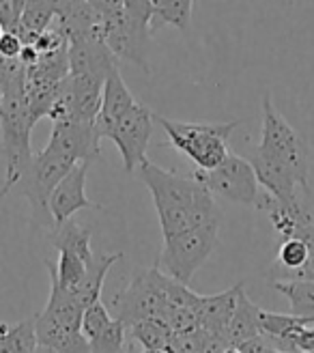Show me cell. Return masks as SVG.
<instances>
[{
	"instance_id": "6da1fadb",
	"label": "cell",
	"mask_w": 314,
	"mask_h": 353,
	"mask_svg": "<svg viewBox=\"0 0 314 353\" xmlns=\"http://www.w3.org/2000/svg\"><path fill=\"white\" fill-rule=\"evenodd\" d=\"M136 172L151 192L164 237L220 222L222 216L216 196L194 179V174L174 172L149 160L138 166Z\"/></svg>"
},
{
	"instance_id": "7a4b0ae2",
	"label": "cell",
	"mask_w": 314,
	"mask_h": 353,
	"mask_svg": "<svg viewBox=\"0 0 314 353\" xmlns=\"http://www.w3.org/2000/svg\"><path fill=\"white\" fill-rule=\"evenodd\" d=\"M34 123L37 121L26 97L24 63L0 57V147L5 157V183L0 196H7L32 162L30 132Z\"/></svg>"
},
{
	"instance_id": "3957f363",
	"label": "cell",
	"mask_w": 314,
	"mask_h": 353,
	"mask_svg": "<svg viewBox=\"0 0 314 353\" xmlns=\"http://www.w3.org/2000/svg\"><path fill=\"white\" fill-rule=\"evenodd\" d=\"M166 132L170 145L183 153L198 170H211L229 157L231 134L239 128V121L229 123H187L153 114Z\"/></svg>"
},
{
	"instance_id": "277c9868",
	"label": "cell",
	"mask_w": 314,
	"mask_h": 353,
	"mask_svg": "<svg viewBox=\"0 0 314 353\" xmlns=\"http://www.w3.org/2000/svg\"><path fill=\"white\" fill-rule=\"evenodd\" d=\"M269 160L284 166L304 192H310V149L304 136L278 112L267 93L263 97V130H260V145L256 147Z\"/></svg>"
},
{
	"instance_id": "5b68a950",
	"label": "cell",
	"mask_w": 314,
	"mask_h": 353,
	"mask_svg": "<svg viewBox=\"0 0 314 353\" xmlns=\"http://www.w3.org/2000/svg\"><path fill=\"white\" fill-rule=\"evenodd\" d=\"M218 228L220 222H211L172 237H164L162 252L155 265L170 278L187 285L200 265L211 256L218 243Z\"/></svg>"
},
{
	"instance_id": "8992f818",
	"label": "cell",
	"mask_w": 314,
	"mask_h": 353,
	"mask_svg": "<svg viewBox=\"0 0 314 353\" xmlns=\"http://www.w3.org/2000/svg\"><path fill=\"white\" fill-rule=\"evenodd\" d=\"M166 282L168 274L160 268L138 270L129 285L112 297V308L116 319L132 327L143 319H164L166 321Z\"/></svg>"
},
{
	"instance_id": "52a82bcc",
	"label": "cell",
	"mask_w": 314,
	"mask_h": 353,
	"mask_svg": "<svg viewBox=\"0 0 314 353\" xmlns=\"http://www.w3.org/2000/svg\"><path fill=\"white\" fill-rule=\"evenodd\" d=\"M194 179L200 181L213 196L239 205H258L260 183L248 157L229 153V157L211 170H194Z\"/></svg>"
},
{
	"instance_id": "ba28073f",
	"label": "cell",
	"mask_w": 314,
	"mask_h": 353,
	"mask_svg": "<svg viewBox=\"0 0 314 353\" xmlns=\"http://www.w3.org/2000/svg\"><path fill=\"white\" fill-rule=\"evenodd\" d=\"M153 114L155 112H151L149 105L136 101L106 134V138L116 145L121 160H123V168L129 174L136 172V168L147 160L149 140L155 125Z\"/></svg>"
},
{
	"instance_id": "9c48e42d",
	"label": "cell",
	"mask_w": 314,
	"mask_h": 353,
	"mask_svg": "<svg viewBox=\"0 0 314 353\" xmlns=\"http://www.w3.org/2000/svg\"><path fill=\"white\" fill-rule=\"evenodd\" d=\"M89 166L91 162L76 164L52 190L48 199V209L54 224L74 218V214L82 209H101V205L86 196V172H89Z\"/></svg>"
},
{
	"instance_id": "30bf717a",
	"label": "cell",
	"mask_w": 314,
	"mask_h": 353,
	"mask_svg": "<svg viewBox=\"0 0 314 353\" xmlns=\"http://www.w3.org/2000/svg\"><path fill=\"white\" fill-rule=\"evenodd\" d=\"M118 59L103 39L97 37H69V74H89L106 80L114 69H118Z\"/></svg>"
},
{
	"instance_id": "8fae6325",
	"label": "cell",
	"mask_w": 314,
	"mask_h": 353,
	"mask_svg": "<svg viewBox=\"0 0 314 353\" xmlns=\"http://www.w3.org/2000/svg\"><path fill=\"white\" fill-rule=\"evenodd\" d=\"M134 103H136V97L132 95V91L127 88L118 69H114V72L106 78V82H103L101 108L95 119V128H97L99 136L106 138L110 128L132 108Z\"/></svg>"
},
{
	"instance_id": "7c38bea8",
	"label": "cell",
	"mask_w": 314,
	"mask_h": 353,
	"mask_svg": "<svg viewBox=\"0 0 314 353\" xmlns=\"http://www.w3.org/2000/svg\"><path fill=\"white\" fill-rule=\"evenodd\" d=\"M34 334H37V345L56 349L61 353H91L89 341L80 327L59 323L41 312L34 316Z\"/></svg>"
},
{
	"instance_id": "4fadbf2b",
	"label": "cell",
	"mask_w": 314,
	"mask_h": 353,
	"mask_svg": "<svg viewBox=\"0 0 314 353\" xmlns=\"http://www.w3.org/2000/svg\"><path fill=\"white\" fill-rule=\"evenodd\" d=\"M243 282L235 285L229 291H222L216 295H200V304H198V327L218 334V336L226 339V327L235 312L237 306V293L241 289Z\"/></svg>"
},
{
	"instance_id": "5bb4252c",
	"label": "cell",
	"mask_w": 314,
	"mask_h": 353,
	"mask_svg": "<svg viewBox=\"0 0 314 353\" xmlns=\"http://www.w3.org/2000/svg\"><path fill=\"white\" fill-rule=\"evenodd\" d=\"M121 256H123L121 252H114V254H93V259L86 263V272H84L82 280L78 282V287L72 291V295L78 299V304L82 308H89L91 304L99 302L101 291H103V280H106L110 268Z\"/></svg>"
},
{
	"instance_id": "9a60e30c",
	"label": "cell",
	"mask_w": 314,
	"mask_h": 353,
	"mask_svg": "<svg viewBox=\"0 0 314 353\" xmlns=\"http://www.w3.org/2000/svg\"><path fill=\"white\" fill-rule=\"evenodd\" d=\"M256 336H260V308L246 295V289L241 285L235 312L229 321V327H226V341H229V345L239 347L241 343L252 341Z\"/></svg>"
},
{
	"instance_id": "2e32d148",
	"label": "cell",
	"mask_w": 314,
	"mask_h": 353,
	"mask_svg": "<svg viewBox=\"0 0 314 353\" xmlns=\"http://www.w3.org/2000/svg\"><path fill=\"white\" fill-rule=\"evenodd\" d=\"M50 241L52 245L59 250H69L78 256H82L84 261L93 259V250H91V228H86L82 224H78L74 218H69L65 222H59L50 228Z\"/></svg>"
},
{
	"instance_id": "e0dca14e",
	"label": "cell",
	"mask_w": 314,
	"mask_h": 353,
	"mask_svg": "<svg viewBox=\"0 0 314 353\" xmlns=\"http://www.w3.org/2000/svg\"><path fill=\"white\" fill-rule=\"evenodd\" d=\"M82 312H84V308L78 304V299L69 291H65L54 278H50V297H48V304L41 310V314L50 316V319H54L59 323L80 327Z\"/></svg>"
},
{
	"instance_id": "ac0fdd59",
	"label": "cell",
	"mask_w": 314,
	"mask_h": 353,
	"mask_svg": "<svg viewBox=\"0 0 314 353\" xmlns=\"http://www.w3.org/2000/svg\"><path fill=\"white\" fill-rule=\"evenodd\" d=\"M273 289L280 291L291 304V312L314 323V280H275Z\"/></svg>"
},
{
	"instance_id": "d6986e66",
	"label": "cell",
	"mask_w": 314,
	"mask_h": 353,
	"mask_svg": "<svg viewBox=\"0 0 314 353\" xmlns=\"http://www.w3.org/2000/svg\"><path fill=\"white\" fill-rule=\"evenodd\" d=\"M37 347L34 319H26L15 325L0 323V353H32Z\"/></svg>"
},
{
	"instance_id": "ffe728a7",
	"label": "cell",
	"mask_w": 314,
	"mask_h": 353,
	"mask_svg": "<svg viewBox=\"0 0 314 353\" xmlns=\"http://www.w3.org/2000/svg\"><path fill=\"white\" fill-rule=\"evenodd\" d=\"M191 3L194 0H153L155 13H153L151 30L170 24L185 32L191 22Z\"/></svg>"
},
{
	"instance_id": "44dd1931",
	"label": "cell",
	"mask_w": 314,
	"mask_h": 353,
	"mask_svg": "<svg viewBox=\"0 0 314 353\" xmlns=\"http://www.w3.org/2000/svg\"><path fill=\"white\" fill-rule=\"evenodd\" d=\"M129 330H132V339L136 343H140L143 349H157V351H166L174 334L164 319H143L134 323Z\"/></svg>"
},
{
	"instance_id": "7402d4cb",
	"label": "cell",
	"mask_w": 314,
	"mask_h": 353,
	"mask_svg": "<svg viewBox=\"0 0 314 353\" xmlns=\"http://www.w3.org/2000/svg\"><path fill=\"white\" fill-rule=\"evenodd\" d=\"M127 327L121 319H110L101 332L89 339L91 353H125L127 351Z\"/></svg>"
},
{
	"instance_id": "603a6c76",
	"label": "cell",
	"mask_w": 314,
	"mask_h": 353,
	"mask_svg": "<svg viewBox=\"0 0 314 353\" xmlns=\"http://www.w3.org/2000/svg\"><path fill=\"white\" fill-rule=\"evenodd\" d=\"M308 261V245L300 237H289L282 239L280 250H278V263H280V272L284 278H293V274H297Z\"/></svg>"
},
{
	"instance_id": "cb8c5ba5",
	"label": "cell",
	"mask_w": 314,
	"mask_h": 353,
	"mask_svg": "<svg viewBox=\"0 0 314 353\" xmlns=\"http://www.w3.org/2000/svg\"><path fill=\"white\" fill-rule=\"evenodd\" d=\"M209 332L202 327H194L187 332H174L166 347V353H205V345Z\"/></svg>"
},
{
	"instance_id": "d4e9b609",
	"label": "cell",
	"mask_w": 314,
	"mask_h": 353,
	"mask_svg": "<svg viewBox=\"0 0 314 353\" xmlns=\"http://www.w3.org/2000/svg\"><path fill=\"white\" fill-rule=\"evenodd\" d=\"M110 319H112V316H110L108 308L101 304V299H99V302H95V304H91L89 308H84L80 330H82V334L86 336V341L93 339L97 332H101L103 327H106V323Z\"/></svg>"
},
{
	"instance_id": "484cf974",
	"label": "cell",
	"mask_w": 314,
	"mask_h": 353,
	"mask_svg": "<svg viewBox=\"0 0 314 353\" xmlns=\"http://www.w3.org/2000/svg\"><path fill=\"white\" fill-rule=\"evenodd\" d=\"M125 11L129 22L145 34H151V22H153V0H125Z\"/></svg>"
},
{
	"instance_id": "4316f807",
	"label": "cell",
	"mask_w": 314,
	"mask_h": 353,
	"mask_svg": "<svg viewBox=\"0 0 314 353\" xmlns=\"http://www.w3.org/2000/svg\"><path fill=\"white\" fill-rule=\"evenodd\" d=\"M22 48H24V41L15 30L3 32V37H0V57L3 59H20Z\"/></svg>"
},
{
	"instance_id": "83f0119b",
	"label": "cell",
	"mask_w": 314,
	"mask_h": 353,
	"mask_svg": "<svg viewBox=\"0 0 314 353\" xmlns=\"http://www.w3.org/2000/svg\"><path fill=\"white\" fill-rule=\"evenodd\" d=\"M291 353H314V327L304 325L293 334Z\"/></svg>"
},
{
	"instance_id": "f1b7e54d",
	"label": "cell",
	"mask_w": 314,
	"mask_h": 353,
	"mask_svg": "<svg viewBox=\"0 0 314 353\" xmlns=\"http://www.w3.org/2000/svg\"><path fill=\"white\" fill-rule=\"evenodd\" d=\"M32 353H61V351L50 349V347H43V345H37V347H34V351H32Z\"/></svg>"
},
{
	"instance_id": "f546056e",
	"label": "cell",
	"mask_w": 314,
	"mask_h": 353,
	"mask_svg": "<svg viewBox=\"0 0 314 353\" xmlns=\"http://www.w3.org/2000/svg\"><path fill=\"white\" fill-rule=\"evenodd\" d=\"M222 353H243V351H241L239 347H235V345H229V347H226Z\"/></svg>"
},
{
	"instance_id": "4dcf8cb0",
	"label": "cell",
	"mask_w": 314,
	"mask_h": 353,
	"mask_svg": "<svg viewBox=\"0 0 314 353\" xmlns=\"http://www.w3.org/2000/svg\"><path fill=\"white\" fill-rule=\"evenodd\" d=\"M143 353H166V351H157V349H145Z\"/></svg>"
},
{
	"instance_id": "1f68e13d",
	"label": "cell",
	"mask_w": 314,
	"mask_h": 353,
	"mask_svg": "<svg viewBox=\"0 0 314 353\" xmlns=\"http://www.w3.org/2000/svg\"><path fill=\"white\" fill-rule=\"evenodd\" d=\"M3 32H5V26H3V22H0V37H3Z\"/></svg>"
},
{
	"instance_id": "d6a6232c",
	"label": "cell",
	"mask_w": 314,
	"mask_h": 353,
	"mask_svg": "<svg viewBox=\"0 0 314 353\" xmlns=\"http://www.w3.org/2000/svg\"><path fill=\"white\" fill-rule=\"evenodd\" d=\"M275 353H286V351H278V349H275Z\"/></svg>"
}]
</instances>
